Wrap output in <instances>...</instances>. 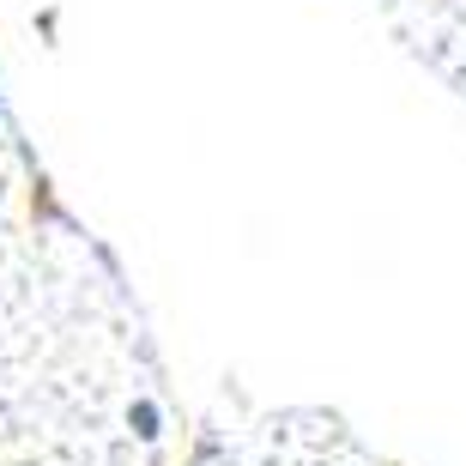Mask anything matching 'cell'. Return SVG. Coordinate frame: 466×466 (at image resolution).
<instances>
[{
	"mask_svg": "<svg viewBox=\"0 0 466 466\" xmlns=\"http://www.w3.org/2000/svg\"><path fill=\"white\" fill-rule=\"evenodd\" d=\"M127 418H134V431H139V436H157V406H152V400H139Z\"/></svg>",
	"mask_w": 466,
	"mask_h": 466,
	"instance_id": "6da1fadb",
	"label": "cell"
}]
</instances>
